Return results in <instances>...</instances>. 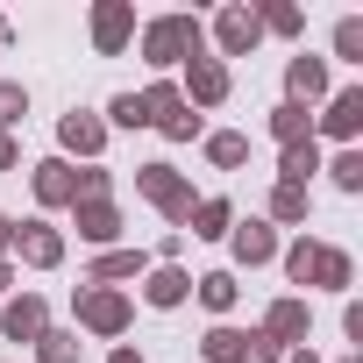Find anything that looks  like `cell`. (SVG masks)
Listing matches in <instances>:
<instances>
[{"label": "cell", "instance_id": "6da1fadb", "mask_svg": "<svg viewBox=\"0 0 363 363\" xmlns=\"http://www.w3.org/2000/svg\"><path fill=\"white\" fill-rule=\"evenodd\" d=\"M143 57H150V65L200 57V22H193V15H164V22H150V36H143Z\"/></svg>", "mask_w": 363, "mask_h": 363}, {"label": "cell", "instance_id": "7a4b0ae2", "mask_svg": "<svg viewBox=\"0 0 363 363\" xmlns=\"http://www.w3.org/2000/svg\"><path fill=\"white\" fill-rule=\"evenodd\" d=\"M135 186H143V193H150V200H157V207H164L171 221H193V193H186V186L171 178V164H150V171L135 178Z\"/></svg>", "mask_w": 363, "mask_h": 363}, {"label": "cell", "instance_id": "3957f363", "mask_svg": "<svg viewBox=\"0 0 363 363\" xmlns=\"http://www.w3.org/2000/svg\"><path fill=\"white\" fill-rule=\"evenodd\" d=\"M79 193H86V178H79L72 164H57V157L36 164V200H43V207H65V200L79 207Z\"/></svg>", "mask_w": 363, "mask_h": 363}, {"label": "cell", "instance_id": "277c9868", "mask_svg": "<svg viewBox=\"0 0 363 363\" xmlns=\"http://www.w3.org/2000/svg\"><path fill=\"white\" fill-rule=\"evenodd\" d=\"M79 320H86L93 335H114V328H128V299L100 285V292H86V299H79Z\"/></svg>", "mask_w": 363, "mask_h": 363}, {"label": "cell", "instance_id": "5b68a950", "mask_svg": "<svg viewBox=\"0 0 363 363\" xmlns=\"http://www.w3.org/2000/svg\"><path fill=\"white\" fill-rule=\"evenodd\" d=\"M15 250L36 264V271H50L57 257H65V242H57V228H43V221H29V228H15Z\"/></svg>", "mask_w": 363, "mask_h": 363}, {"label": "cell", "instance_id": "8992f818", "mask_svg": "<svg viewBox=\"0 0 363 363\" xmlns=\"http://www.w3.org/2000/svg\"><path fill=\"white\" fill-rule=\"evenodd\" d=\"M0 328L15 342H43V299H8L0 306Z\"/></svg>", "mask_w": 363, "mask_h": 363}, {"label": "cell", "instance_id": "52a82bcc", "mask_svg": "<svg viewBox=\"0 0 363 363\" xmlns=\"http://www.w3.org/2000/svg\"><path fill=\"white\" fill-rule=\"evenodd\" d=\"M257 36H264V22H257L250 8H228V15H221V50H228V57H242Z\"/></svg>", "mask_w": 363, "mask_h": 363}, {"label": "cell", "instance_id": "ba28073f", "mask_svg": "<svg viewBox=\"0 0 363 363\" xmlns=\"http://www.w3.org/2000/svg\"><path fill=\"white\" fill-rule=\"evenodd\" d=\"M186 86H193V100H200V107L228 100V72H221L214 57H193V79H186ZM193 100H186V107H193Z\"/></svg>", "mask_w": 363, "mask_h": 363}, {"label": "cell", "instance_id": "9c48e42d", "mask_svg": "<svg viewBox=\"0 0 363 363\" xmlns=\"http://www.w3.org/2000/svg\"><path fill=\"white\" fill-rule=\"evenodd\" d=\"M128 29H135V15L121 8V0H107V8L93 15V36H100V50H121V43H128Z\"/></svg>", "mask_w": 363, "mask_h": 363}, {"label": "cell", "instance_id": "30bf717a", "mask_svg": "<svg viewBox=\"0 0 363 363\" xmlns=\"http://www.w3.org/2000/svg\"><path fill=\"white\" fill-rule=\"evenodd\" d=\"M114 228H121V214L107 200H79V235L86 242H114Z\"/></svg>", "mask_w": 363, "mask_h": 363}, {"label": "cell", "instance_id": "8fae6325", "mask_svg": "<svg viewBox=\"0 0 363 363\" xmlns=\"http://www.w3.org/2000/svg\"><path fill=\"white\" fill-rule=\"evenodd\" d=\"M186 292H193V278H186V271H171V264H164V271H150V285H143V299H150V306H178Z\"/></svg>", "mask_w": 363, "mask_h": 363}, {"label": "cell", "instance_id": "7c38bea8", "mask_svg": "<svg viewBox=\"0 0 363 363\" xmlns=\"http://www.w3.org/2000/svg\"><path fill=\"white\" fill-rule=\"evenodd\" d=\"M57 135H65V150H79V157H93V150L107 143V128H100L93 114H65V128H57Z\"/></svg>", "mask_w": 363, "mask_h": 363}, {"label": "cell", "instance_id": "4fadbf2b", "mask_svg": "<svg viewBox=\"0 0 363 363\" xmlns=\"http://www.w3.org/2000/svg\"><path fill=\"white\" fill-rule=\"evenodd\" d=\"M271 342H306V306L299 299H278L271 306Z\"/></svg>", "mask_w": 363, "mask_h": 363}, {"label": "cell", "instance_id": "5bb4252c", "mask_svg": "<svg viewBox=\"0 0 363 363\" xmlns=\"http://www.w3.org/2000/svg\"><path fill=\"white\" fill-rule=\"evenodd\" d=\"M363 128V93H335V107H328V135H356Z\"/></svg>", "mask_w": 363, "mask_h": 363}, {"label": "cell", "instance_id": "9a60e30c", "mask_svg": "<svg viewBox=\"0 0 363 363\" xmlns=\"http://www.w3.org/2000/svg\"><path fill=\"white\" fill-rule=\"evenodd\" d=\"M271 250H278V235H271L264 221H250V228H235V257H242V264H264Z\"/></svg>", "mask_w": 363, "mask_h": 363}, {"label": "cell", "instance_id": "2e32d148", "mask_svg": "<svg viewBox=\"0 0 363 363\" xmlns=\"http://www.w3.org/2000/svg\"><path fill=\"white\" fill-rule=\"evenodd\" d=\"M306 171H320L313 135H306V143H285V186H306Z\"/></svg>", "mask_w": 363, "mask_h": 363}, {"label": "cell", "instance_id": "e0dca14e", "mask_svg": "<svg viewBox=\"0 0 363 363\" xmlns=\"http://www.w3.org/2000/svg\"><path fill=\"white\" fill-rule=\"evenodd\" d=\"M320 86H328V65H320V57H292V93H299V100H313Z\"/></svg>", "mask_w": 363, "mask_h": 363}, {"label": "cell", "instance_id": "ac0fdd59", "mask_svg": "<svg viewBox=\"0 0 363 363\" xmlns=\"http://www.w3.org/2000/svg\"><path fill=\"white\" fill-rule=\"evenodd\" d=\"M271 135H278V143H306V107H299V100H285V107L271 114Z\"/></svg>", "mask_w": 363, "mask_h": 363}, {"label": "cell", "instance_id": "d6986e66", "mask_svg": "<svg viewBox=\"0 0 363 363\" xmlns=\"http://www.w3.org/2000/svg\"><path fill=\"white\" fill-rule=\"evenodd\" d=\"M200 299H207L214 313H228V306H235V278H228V271H207V278H200Z\"/></svg>", "mask_w": 363, "mask_h": 363}, {"label": "cell", "instance_id": "ffe728a7", "mask_svg": "<svg viewBox=\"0 0 363 363\" xmlns=\"http://www.w3.org/2000/svg\"><path fill=\"white\" fill-rule=\"evenodd\" d=\"M242 342H250V335H235V328H214V335H207V363H242Z\"/></svg>", "mask_w": 363, "mask_h": 363}, {"label": "cell", "instance_id": "44dd1931", "mask_svg": "<svg viewBox=\"0 0 363 363\" xmlns=\"http://www.w3.org/2000/svg\"><path fill=\"white\" fill-rule=\"evenodd\" d=\"M228 228V200H200L193 207V235H221Z\"/></svg>", "mask_w": 363, "mask_h": 363}, {"label": "cell", "instance_id": "7402d4cb", "mask_svg": "<svg viewBox=\"0 0 363 363\" xmlns=\"http://www.w3.org/2000/svg\"><path fill=\"white\" fill-rule=\"evenodd\" d=\"M22 114H29V93H22L15 79H0V128H15Z\"/></svg>", "mask_w": 363, "mask_h": 363}, {"label": "cell", "instance_id": "603a6c76", "mask_svg": "<svg viewBox=\"0 0 363 363\" xmlns=\"http://www.w3.org/2000/svg\"><path fill=\"white\" fill-rule=\"evenodd\" d=\"M107 114H114L121 128H150V107H143V93H121V100H114Z\"/></svg>", "mask_w": 363, "mask_h": 363}, {"label": "cell", "instance_id": "cb8c5ba5", "mask_svg": "<svg viewBox=\"0 0 363 363\" xmlns=\"http://www.w3.org/2000/svg\"><path fill=\"white\" fill-rule=\"evenodd\" d=\"M313 278H320V285H349V257H342V250H320V257H313Z\"/></svg>", "mask_w": 363, "mask_h": 363}, {"label": "cell", "instance_id": "d4e9b609", "mask_svg": "<svg viewBox=\"0 0 363 363\" xmlns=\"http://www.w3.org/2000/svg\"><path fill=\"white\" fill-rule=\"evenodd\" d=\"M335 186H342V193H363V157H356V150L335 157Z\"/></svg>", "mask_w": 363, "mask_h": 363}, {"label": "cell", "instance_id": "484cf974", "mask_svg": "<svg viewBox=\"0 0 363 363\" xmlns=\"http://www.w3.org/2000/svg\"><path fill=\"white\" fill-rule=\"evenodd\" d=\"M207 150H214V164H242L250 157V135H214Z\"/></svg>", "mask_w": 363, "mask_h": 363}, {"label": "cell", "instance_id": "4316f807", "mask_svg": "<svg viewBox=\"0 0 363 363\" xmlns=\"http://www.w3.org/2000/svg\"><path fill=\"white\" fill-rule=\"evenodd\" d=\"M271 214H278V221H299V214H306V193H299V186H278Z\"/></svg>", "mask_w": 363, "mask_h": 363}, {"label": "cell", "instance_id": "83f0119b", "mask_svg": "<svg viewBox=\"0 0 363 363\" xmlns=\"http://www.w3.org/2000/svg\"><path fill=\"white\" fill-rule=\"evenodd\" d=\"M135 264H143V257H100V264H93V285H107V278H135Z\"/></svg>", "mask_w": 363, "mask_h": 363}, {"label": "cell", "instance_id": "f1b7e54d", "mask_svg": "<svg viewBox=\"0 0 363 363\" xmlns=\"http://www.w3.org/2000/svg\"><path fill=\"white\" fill-rule=\"evenodd\" d=\"M43 363H79V342L72 335H43Z\"/></svg>", "mask_w": 363, "mask_h": 363}, {"label": "cell", "instance_id": "f546056e", "mask_svg": "<svg viewBox=\"0 0 363 363\" xmlns=\"http://www.w3.org/2000/svg\"><path fill=\"white\" fill-rule=\"evenodd\" d=\"M242 363H278V342H271V335H250V342H242Z\"/></svg>", "mask_w": 363, "mask_h": 363}, {"label": "cell", "instance_id": "4dcf8cb0", "mask_svg": "<svg viewBox=\"0 0 363 363\" xmlns=\"http://www.w3.org/2000/svg\"><path fill=\"white\" fill-rule=\"evenodd\" d=\"M335 50L356 57V50H363V22H342V29H335Z\"/></svg>", "mask_w": 363, "mask_h": 363}, {"label": "cell", "instance_id": "1f68e13d", "mask_svg": "<svg viewBox=\"0 0 363 363\" xmlns=\"http://www.w3.org/2000/svg\"><path fill=\"white\" fill-rule=\"evenodd\" d=\"M0 171H15V143L8 135H0Z\"/></svg>", "mask_w": 363, "mask_h": 363}, {"label": "cell", "instance_id": "d6a6232c", "mask_svg": "<svg viewBox=\"0 0 363 363\" xmlns=\"http://www.w3.org/2000/svg\"><path fill=\"white\" fill-rule=\"evenodd\" d=\"M0 250H15V221L8 214H0Z\"/></svg>", "mask_w": 363, "mask_h": 363}, {"label": "cell", "instance_id": "836d02e7", "mask_svg": "<svg viewBox=\"0 0 363 363\" xmlns=\"http://www.w3.org/2000/svg\"><path fill=\"white\" fill-rule=\"evenodd\" d=\"M114 363H143V356H135V349H114Z\"/></svg>", "mask_w": 363, "mask_h": 363}, {"label": "cell", "instance_id": "e575fe53", "mask_svg": "<svg viewBox=\"0 0 363 363\" xmlns=\"http://www.w3.org/2000/svg\"><path fill=\"white\" fill-rule=\"evenodd\" d=\"M285 363H313V349H299V356H285Z\"/></svg>", "mask_w": 363, "mask_h": 363}, {"label": "cell", "instance_id": "d590c367", "mask_svg": "<svg viewBox=\"0 0 363 363\" xmlns=\"http://www.w3.org/2000/svg\"><path fill=\"white\" fill-rule=\"evenodd\" d=\"M0 285H8V264H0Z\"/></svg>", "mask_w": 363, "mask_h": 363}, {"label": "cell", "instance_id": "8d00e7d4", "mask_svg": "<svg viewBox=\"0 0 363 363\" xmlns=\"http://www.w3.org/2000/svg\"><path fill=\"white\" fill-rule=\"evenodd\" d=\"M0 36H8V22H0Z\"/></svg>", "mask_w": 363, "mask_h": 363}]
</instances>
